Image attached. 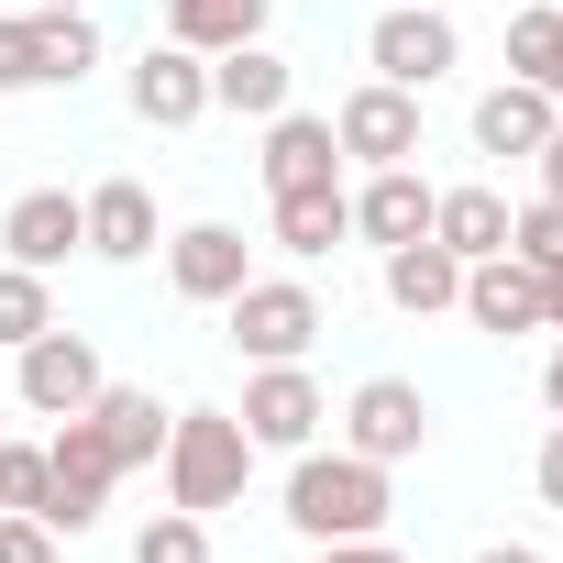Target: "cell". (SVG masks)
Instances as JSON below:
<instances>
[{
  "label": "cell",
  "instance_id": "8d00e7d4",
  "mask_svg": "<svg viewBox=\"0 0 563 563\" xmlns=\"http://www.w3.org/2000/svg\"><path fill=\"white\" fill-rule=\"evenodd\" d=\"M34 12H89V0H34Z\"/></svg>",
  "mask_w": 563,
  "mask_h": 563
},
{
  "label": "cell",
  "instance_id": "9a60e30c",
  "mask_svg": "<svg viewBox=\"0 0 563 563\" xmlns=\"http://www.w3.org/2000/svg\"><path fill=\"white\" fill-rule=\"evenodd\" d=\"M133 111H144L155 133H188V122L210 111V56H188V45H144V67H133Z\"/></svg>",
  "mask_w": 563,
  "mask_h": 563
},
{
  "label": "cell",
  "instance_id": "4316f807",
  "mask_svg": "<svg viewBox=\"0 0 563 563\" xmlns=\"http://www.w3.org/2000/svg\"><path fill=\"white\" fill-rule=\"evenodd\" d=\"M133 563H210V519L199 508H155L133 530Z\"/></svg>",
  "mask_w": 563,
  "mask_h": 563
},
{
  "label": "cell",
  "instance_id": "ffe728a7",
  "mask_svg": "<svg viewBox=\"0 0 563 563\" xmlns=\"http://www.w3.org/2000/svg\"><path fill=\"white\" fill-rule=\"evenodd\" d=\"M552 122H563V100H541L530 78H497V89L475 100V144H486V155H541Z\"/></svg>",
  "mask_w": 563,
  "mask_h": 563
},
{
  "label": "cell",
  "instance_id": "8fae6325",
  "mask_svg": "<svg viewBox=\"0 0 563 563\" xmlns=\"http://www.w3.org/2000/svg\"><path fill=\"white\" fill-rule=\"evenodd\" d=\"M332 144H343V155H365V166H409V155H420V89L365 78V89L332 111Z\"/></svg>",
  "mask_w": 563,
  "mask_h": 563
},
{
  "label": "cell",
  "instance_id": "d6986e66",
  "mask_svg": "<svg viewBox=\"0 0 563 563\" xmlns=\"http://www.w3.org/2000/svg\"><path fill=\"white\" fill-rule=\"evenodd\" d=\"M387 299H398L409 321L453 310V299H464V254H453V243H431V232H420V243H387Z\"/></svg>",
  "mask_w": 563,
  "mask_h": 563
},
{
  "label": "cell",
  "instance_id": "603a6c76",
  "mask_svg": "<svg viewBox=\"0 0 563 563\" xmlns=\"http://www.w3.org/2000/svg\"><path fill=\"white\" fill-rule=\"evenodd\" d=\"M89 420H100V442H111V464H122V475L166 453V409H155L144 387H100V398H89Z\"/></svg>",
  "mask_w": 563,
  "mask_h": 563
},
{
  "label": "cell",
  "instance_id": "ba28073f",
  "mask_svg": "<svg viewBox=\"0 0 563 563\" xmlns=\"http://www.w3.org/2000/svg\"><path fill=\"white\" fill-rule=\"evenodd\" d=\"M100 387H111V376H100L89 332H34V343L12 354V398H23L34 420H78V409H89Z\"/></svg>",
  "mask_w": 563,
  "mask_h": 563
},
{
  "label": "cell",
  "instance_id": "44dd1931",
  "mask_svg": "<svg viewBox=\"0 0 563 563\" xmlns=\"http://www.w3.org/2000/svg\"><path fill=\"white\" fill-rule=\"evenodd\" d=\"M431 243H453L464 265L475 254H508V199L497 188H431Z\"/></svg>",
  "mask_w": 563,
  "mask_h": 563
},
{
  "label": "cell",
  "instance_id": "4fadbf2b",
  "mask_svg": "<svg viewBox=\"0 0 563 563\" xmlns=\"http://www.w3.org/2000/svg\"><path fill=\"white\" fill-rule=\"evenodd\" d=\"M166 276H177V299H199V310H221L243 276H254V243L232 232V221H188L177 243H166Z\"/></svg>",
  "mask_w": 563,
  "mask_h": 563
},
{
  "label": "cell",
  "instance_id": "5bb4252c",
  "mask_svg": "<svg viewBox=\"0 0 563 563\" xmlns=\"http://www.w3.org/2000/svg\"><path fill=\"white\" fill-rule=\"evenodd\" d=\"M265 188L276 199H299V188H343V144L321 111H276L265 122Z\"/></svg>",
  "mask_w": 563,
  "mask_h": 563
},
{
  "label": "cell",
  "instance_id": "1f68e13d",
  "mask_svg": "<svg viewBox=\"0 0 563 563\" xmlns=\"http://www.w3.org/2000/svg\"><path fill=\"white\" fill-rule=\"evenodd\" d=\"M530 475H541V508H563V420H552V442H541V464H530Z\"/></svg>",
  "mask_w": 563,
  "mask_h": 563
},
{
  "label": "cell",
  "instance_id": "52a82bcc",
  "mask_svg": "<svg viewBox=\"0 0 563 563\" xmlns=\"http://www.w3.org/2000/svg\"><path fill=\"white\" fill-rule=\"evenodd\" d=\"M232 420H243V442H254V453H310V442H321V420H332V398L310 387V365H254Z\"/></svg>",
  "mask_w": 563,
  "mask_h": 563
},
{
  "label": "cell",
  "instance_id": "30bf717a",
  "mask_svg": "<svg viewBox=\"0 0 563 563\" xmlns=\"http://www.w3.org/2000/svg\"><path fill=\"white\" fill-rule=\"evenodd\" d=\"M453 310H464L475 332H497V343H508V332H552V276L519 265V254H475Z\"/></svg>",
  "mask_w": 563,
  "mask_h": 563
},
{
  "label": "cell",
  "instance_id": "d6a6232c",
  "mask_svg": "<svg viewBox=\"0 0 563 563\" xmlns=\"http://www.w3.org/2000/svg\"><path fill=\"white\" fill-rule=\"evenodd\" d=\"M530 166H541V199H563V122L541 133V155H530Z\"/></svg>",
  "mask_w": 563,
  "mask_h": 563
},
{
  "label": "cell",
  "instance_id": "8992f818",
  "mask_svg": "<svg viewBox=\"0 0 563 563\" xmlns=\"http://www.w3.org/2000/svg\"><path fill=\"white\" fill-rule=\"evenodd\" d=\"M122 486V464H111V442H100V420L78 409V420H56L45 431V530L56 541H78L89 519H100V497Z\"/></svg>",
  "mask_w": 563,
  "mask_h": 563
},
{
  "label": "cell",
  "instance_id": "277c9868",
  "mask_svg": "<svg viewBox=\"0 0 563 563\" xmlns=\"http://www.w3.org/2000/svg\"><path fill=\"white\" fill-rule=\"evenodd\" d=\"M365 67H376L387 89H442V78L464 67V34H453L442 0H387L376 34H365Z\"/></svg>",
  "mask_w": 563,
  "mask_h": 563
},
{
  "label": "cell",
  "instance_id": "f546056e",
  "mask_svg": "<svg viewBox=\"0 0 563 563\" xmlns=\"http://www.w3.org/2000/svg\"><path fill=\"white\" fill-rule=\"evenodd\" d=\"M0 563H56V530L23 519V508H0Z\"/></svg>",
  "mask_w": 563,
  "mask_h": 563
},
{
  "label": "cell",
  "instance_id": "5b68a950",
  "mask_svg": "<svg viewBox=\"0 0 563 563\" xmlns=\"http://www.w3.org/2000/svg\"><path fill=\"white\" fill-rule=\"evenodd\" d=\"M221 310H232V354H254V365H299V354L332 332V321H321V299L299 288V276H243Z\"/></svg>",
  "mask_w": 563,
  "mask_h": 563
},
{
  "label": "cell",
  "instance_id": "6da1fadb",
  "mask_svg": "<svg viewBox=\"0 0 563 563\" xmlns=\"http://www.w3.org/2000/svg\"><path fill=\"white\" fill-rule=\"evenodd\" d=\"M288 530H310V541H376L387 530V464L310 442L288 464Z\"/></svg>",
  "mask_w": 563,
  "mask_h": 563
},
{
  "label": "cell",
  "instance_id": "e0dca14e",
  "mask_svg": "<svg viewBox=\"0 0 563 563\" xmlns=\"http://www.w3.org/2000/svg\"><path fill=\"white\" fill-rule=\"evenodd\" d=\"M288 89H299V67H288V56H265V34H254V45H232V56H210V111L276 122V111H288Z\"/></svg>",
  "mask_w": 563,
  "mask_h": 563
},
{
  "label": "cell",
  "instance_id": "2e32d148",
  "mask_svg": "<svg viewBox=\"0 0 563 563\" xmlns=\"http://www.w3.org/2000/svg\"><path fill=\"white\" fill-rule=\"evenodd\" d=\"M78 221H89V254H100V265H144V254H155V188H144V177H100V188L78 199Z\"/></svg>",
  "mask_w": 563,
  "mask_h": 563
},
{
  "label": "cell",
  "instance_id": "ac0fdd59",
  "mask_svg": "<svg viewBox=\"0 0 563 563\" xmlns=\"http://www.w3.org/2000/svg\"><path fill=\"white\" fill-rule=\"evenodd\" d=\"M354 232L387 254V243H420L431 232V177L420 166H376L365 188H354Z\"/></svg>",
  "mask_w": 563,
  "mask_h": 563
},
{
  "label": "cell",
  "instance_id": "7a4b0ae2",
  "mask_svg": "<svg viewBox=\"0 0 563 563\" xmlns=\"http://www.w3.org/2000/svg\"><path fill=\"white\" fill-rule=\"evenodd\" d=\"M155 464H166V508H199V519H210V508H232V497L254 486V442H243V420H232V409H177Z\"/></svg>",
  "mask_w": 563,
  "mask_h": 563
},
{
  "label": "cell",
  "instance_id": "d590c367",
  "mask_svg": "<svg viewBox=\"0 0 563 563\" xmlns=\"http://www.w3.org/2000/svg\"><path fill=\"white\" fill-rule=\"evenodd\" d=\"M552 332H563V265H552Z\"/></svg>",
  "mask_w": 563,
  "mask_h": 563
},
{
  "label": "cell",
  "instance_id": "9c48e42d",
  "mask_svg": "<svg viewBox=\"0 0 563 563\" xmlns=\"http://www.w3.org/2000/svg\"><path fill=\"white\" fill-rule=\"evenodd\" d=\"M431 442V398L409 387V376H365L354 398H343V453H365V464H409Z\"/></svg>",
  "mask_w": 563,
  "mask_h": 563
},
{
  "label": "cell",
  "instance_id": "cb8c5ba5",
  "mask_svg": "<svg viewBox=\"0 0 563 563\" xmlns=\"http://www.w3.org/2000/svg\"><path fill=\"white\" fill-rule=\"evenodd\" d=\"M508 78H530L541 100H563V0H541V12H508Z\"/></svg>",
  "mask_w": 563,
  "mask_h": 563
},
{
  "label": "cell",
  "instance_id": "7c38bea8",
  "mask_svg": "<svg viewBox=\"0 0 563 563\" xmlns=\"http://www.w3.org/2000/svg\"><path fill=\"white\" fill-rule=\"evenodd\" d=\"M0 254H12V265H34V276H56L67 254H89L78 199H67V188H23L12 210H0Z\"/></svg>",
  "mask_w": 563,
  "mask_h": 563
},
{
  "label": "cell",
  "instance_id": "e575fe53",
  "mask_svg": "<svg viewBox=\"0 0 563 563\" xmlns=\"http://www.w3.org/2000/svg\"><path fill=\"white\" fill-rule=\"evenodd\" d=\"M541 398H552V420H563V343H552V365H541Z\"/></svg>",
  "mask_w": 563,
  "mask_h": 563
},
{
  "label": "cell",
  "instance_id": "f1b7e54d",
  "mask_svg": "<svg viewBox=\"0 0 563 563\" xmlns=\"http://www.w3.org/2000/svg\"><path fill=\"white\" fill-rule=\"evenodd\" d=\"M0 508L45 519V442H0Z\"/></svg>",
  "mask_w": 563,
  "mask_h": 563
},
{
  "label": "cell",
  "instance_id": "4dcf8cb0",
  "mask_svg": "<svg viewBox=\"0 0 563 563\" xmlns=\"http://www.w3.org/2000/svg\"><path fill=\"white\" fill-rule=\"evenodd\" d=\"M321 563H409V552L376 530V541H321Z\"/></svg>",
  "mask_w": 563,
  "mask_h": 563
},
{
  "label": "cell",
  "instance_id": "d4e9b609",
  "mask_svg": "<svg viewBox=\"0 0 563 563\" xmlns=\"http://www.w3.org/2000/svg\"><path fill=\"white\" fill-rule=\"evenodd\" d=\"M276 243H288V254H332V243H354V199H343V188L276 199Z\"/></svg>",
  "mask_w": 563,
  "mask_h": 563
},
{
  "label": "cell",
  "instance_id": "7402d4cb",
  "mask_svg": "<svg viewBox=\"0 0 563 563\" xmlns=\"http://www.w3.org/2000/svg\"><path fill=\"white\" fill-rule=\"evenodd\" d=\"M254 34H265V0H166V45L188 56H232Z\"/></svg>",
  "mask_w": 563,
  "mask_h": 563
},
{
  "label": "cell",
  "instance_id": "484cf974",
  "mask_svg": "<svg viewBox=\"0 0 563 563\" xmlns=\"http://www.w3.org/2000/svg\"><path fill=\"white\" fill-rule=\"evenodd\" d=\"M34 332H56V288H45L34 265H0V343L23 354Z\"/></svg>",
  "mask_w": 563,
  "mask_h": 563
},
{
  "label": "cell",
  "instance_id": "3957f363",
  "mask_svg": "<svg viewBox=\"0 0 563 563\" xmlns=\"http://www.w3.org/2000/svg\"><path fill=\"white\" fill-rule=\"evenodd\" d=\"M100 67V23L89 12H23L0 23V100L12 89H78Z\"/></svg>",
  "mask_w": 563,
  "mask_h": 563
},
{
  "label": "cell",
  "instance_id": "836d02e7",
  "mask_svg": "<svg viewBox=\"0 0 563 563\" xmlns=\"http://www.w3.org/2000/svg\"><path fill=\"white\" fill-rule=\"evenodd\" d=\"M475 563H552V552H541V541H486Z\"/></svg>",
  "mask_w": 563,
  "mask_h": 563
},
{
  "label": "cell",
  "instance_id": "83f0119b",
  "mask_svg": "<svg viewBox=\"0 0 563 563\" xmlns=\"http://www.w3.org/2000/svg\"><path fill=\"white\" fill-rule=\"evenodd\" d=\"M508 254L552 276V265H563V199H530V210H508Z\"/></svg>",
  "mask_w": 563,
  "mask_h": 563
}]
</instances>
